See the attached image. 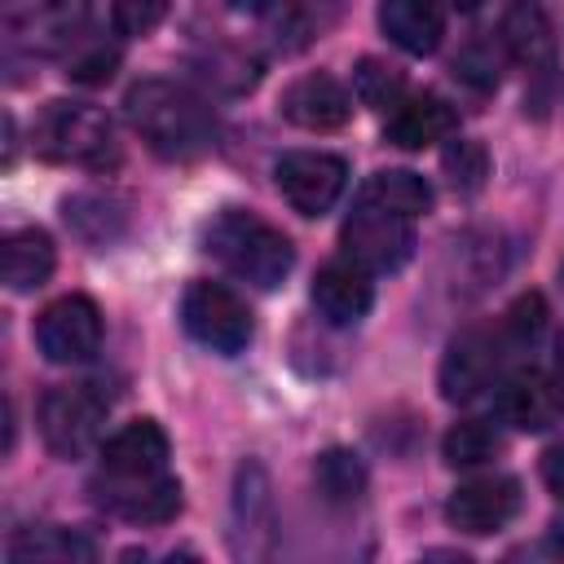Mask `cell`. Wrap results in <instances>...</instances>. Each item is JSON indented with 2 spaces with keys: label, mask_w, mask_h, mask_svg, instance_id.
I'll return each instance as SVG.
<instances>
[{
  "label": "cell",
  "mask_w": 564,
  "mask_h": 564,
  "mask_svg": "<svg viewBox=\"0 0 564 564\" xmlns=\"http://www.w3.org/2000/svg\"><path fill=\"white\" fill-rule=\"evenodd\" d=\"M123 115L132 123V132L172 163H189L203 159L216 145V115L212 106L189 93L185 84L172 79H141L128 88L123 97Z\"/></svg>",
  "instance_id": "obj_1"
},
{
  "label": "cell",
  "mask_w": 564,
  "mask_h": 564,
  "mask_svg": "<svg viewBox=\"0 0 564 564\" xmlns=\"http://www.w3.org/2000/svg\"><path fill=\"white\" fill-rule=\"evenodd\" d=\"M203 247L225 273H234L238 282H251L260 291H273L295 264L291 238L282 229H273L269 220H260L256 212H242V207H225L203 229Z\"/></svg>",
  "instance_id": "obj_2"
},
{
  "label": "cell",
  "mask_w": 564,
  "mask_h": 564,
  "mask_svg": "<svg viewBox=\"0 0 564 564\" xmlns=\"http://www.w3.org/2000/svg\"><path fill=\"white\" fill-rule=\"evenodd\" d=\"M35 150L48 163H70V167H93V172L119 163V141H115L110 119L84 101H48L35 123Z\"/></svg>",
  "instance_id": "obj_3"
},
{
  "label": "cell",
  "mask_w": 564,
  "mask_h": 564,
  "mask_svg": "<svg viewBox=\"0 0 564 564\" xmlns=\"http://www.w3.org/2000/svg\"><path fill=\"white\" fill-rule=\"evenodd\" d=\"M339 247L344 256L366 269V273H392L410 260L414 251V220L401 212H388L370 198H357L352 216L339 229Z\"/></svg>",
  "instance_id": "obj_4"
},
{
  "label": "cell",
  "mask_w": 564,
  "mask_h": 564,
  "mask_svg": "<svg viewBox=\"0 0 564 564\" xmlns=\"http://www.w3.org/2000/svg\"><path fill=\"white\" fill-rule=\"evenodd\" d=\"M40 436L48 445V454L57 458H79L97 445L101 423H106V397H97L88 383H62L48 388L40 401Z\"/></svg>",
  "instance_id": "obj_5"
},
{
  "label": "cell",
  "mask_w": 564,
  "mask_h": 564,
  "mask_svg": "<svg viewBox=\"0 0 564 564\" xmlns=\"http://www.w3.org/2000/svg\"><path fill=\"white\" fill-rule=\"evenodd\" d=\"M181 322L203 348H212L220 357L242 352L251 344V330H256L251 308L220 282H189V291L181 300Z\"/></svg>",
  "instance_id": "obj_6"
},
{
  "label": "cell",
  "mask_w": 564,
  "mask_h": 564,
  "mask_svg": "<svg viewBox=\"0 0 564 564\" xmlns=\"http://www.w3.org/2000/svg\"><path fill=\"white\" fill-rule=\"evenodd\" d=\"M507 352H511V339L502 335V326L463 330L445 348V361H441V397L454 401V405L458 401H476L485 388H494Z\"/></svg>",
  "instance_id": "obj_7"
},
{
  "label": "cell",
  "mask_w": 564,
  "mask_h": 564,
  "mask_svg": "<svg viewBox=\"0 0 564 564\" xmlns=\"http://www.w3.org/2000/svg\"><path fill=\"white\" fill-rule=\"evenodd\" d=\"M35 344L48 361L75 366L97 357L101 348V308L88 295H62L40 308L35 317Z\"/></svg>",
  "instance_id": "obj_8"
},
{
  "label": "cell",
  "mask_w": 564,
  "mask_h": 564,
  "mask_svg": "<svg viewBox=\"0 0 564 564\" xmlns=\"http://www.w3.org/2000/svg\"><path fill=\"white\" fill-rule=\"evenodd\" d=\"M282 198L300 212V216H322L335 207V198L348 185V163L339 154L326 150H291L278 159L273 167Z\"/></svg>",
  "instance_id": "obj_9"
},
{
  "label": "cell",
  "mask_w": 564,
  "mask_h": 564,
  "mask_svg": "<svg viewBox=\"0 0 564 564\" xmlns=\"http://www.w3.org/2000/svg\"><path fill=\"white\" fill-rule=\"evenodd\" d=\"M93 494L106 511L132 524H167L181 511V480L172 471H159V476H101L97 471Z\"/></svg>",
  "instance_id": "obj_10"
},
{
  "label": "cell",
  "mask_w": 564,
  "mask_h": 564,
  "mask_svg": "<svg viewBox=\"0 0 564 564\" xmlns=\"http://www.w3.org/2000/svg\"><path fill=\"white\" fill-rule=\"evenodd\" d=\"M516 511H520V485L511 476H476V480L458 485L445 502L449 524L463 533H476V538L502 529Z\"/></svg>",
  "instance_id": "obj_11"
},
{
  "label": "cell",
  "mask_w": 564,
  "mask_h": 564,
  "mask_svg": "<svg viewBox=\"0 0 564 564\" xmlns=\"http://www.w3.org/2000/svg\"><path fill=\"white\" fill-rule=\"evenodd\" d=\"M498 414L520 432H542L564 414V392L555 388L551 375L520 366L498 379Z\"/></svg>",
  "instance_id": "obj_12"
},
{
  "label": "cell",
  "mask_w": 564,
  "mask_h": 564,
  "mask_svg": "<svg viewBox=\"0 0 564 564\" xmlns=\"http://www.w3.org/2000/svg\"><path fill=\"white\" fill-rule=\"evenodd\" d=\"M84 0H4V31L9 40H22L31 48H57L75 40Z\"/></svg>",
  "instance_id": "obj_13"
},
{
  "label": "cell",
  "mask_w": 564,
  "mask_h": 564,
  "mask_svg": "<svg viewBox=\"0 0 564 564\" xmlns=\"http://www.w3.org/2000/svg\"><path fill=\"white\" fill-rule=\"evenodd\" d=\"M282 115H286L295 128L330 132V128H344V123H348L352 97H348V88H344L335 75H304V79H295V84L282 93Z\"/></svg>",
  "instance_id": "obj_14"
},
{
  "label": "cell",
  "mask_w": 564,
  "mask_h": 564,
  "mask_svg": "<svg viewBox=\"0 0 564 564\" xmlns=\"http://www.w3.org/2000/svg\"><path fill=\"white\" fill-rule=\"evenodd\" d=\"M101 476H159L167 471V436L154 419H132L123 423L106 445H101Z\"/></svg>",
  "instance_id": "obj_15"
},
{
  "label": "cell",
  "mask_w": 564,
  "mask_h": 564,
  "mask_svg": "<svg viewBox=\"0 0 564 564\" xmlns=\"http://www.w3.org/2000/svg\"><path fill=\"white\" fill-rule=\"evenodd\" d=\"M379 26L410 57H427L445 40V13L436 0H379Z\"/></svg>",
  "instance_id": "obj_16"
},
{
  "label": "cell",
  "mask_w": 564,
  "mask_h": 564,
  "mask_svg": "<svg viewBox=\"0 0 564 564\" xmlns=\"http://www.w3.org/2000/svg\"><path fill=\"white\" fill-rule=\"evenodd\" d=\"M375 304V291H370V278L366 269H357L352 260L348 264H326L317 269L313 278V308L330 322V326H352L370 313Z\"/></svg>",
  "instance_id": "obj_17"
},
{
  "label": "cell",
  "mask_w": 564,
  "mask_h": 564,
  "mask_svg": "<svg viewBox=\"0 0 564 564\" xmlns=\"http://www.w3.org/2000/svg\"><path fill=\"white\" fill-rule=\"evenodd\" d=\"M454 128H458L454 110H449L441 97L423 93V97H401V101L388 110L383 137H388L392 145H401V150H423V145H436V141H445V137H454Z\"/></svg>",
  "instance_id": "obj_18"
},
{
  "label": "cell",
  "mask_w": 564,
  "mask_h": 564,
  "mask_svg": "<svg viewBox=\"0 0 564 564\" xmlns=\"http://www.w3.org/2000/svg\"><path fill=\"white\" fill-rule=\"evenodd\" d=\"M502 48L529 66V70H551L555 66V35L538 0H511L502 13Z\"/></svg>",
  "instance_id": "obj_19"
},
{
  "label": "cell",
  "mask_w": 564,
  "mask_h": 564,
  "mask_svg": "<svg viewBox=\"0 0 564 564\" xmlns=\"http://www.w3.org/2000/svg\"><path fill=\"white\" fill-rule=\"evenodd\" d=\"M53 238L44 229H13L0 247V269L9 291H35L53 273Z\"/></svg>",
  "instance_id": "obj_20"
},
{
  "label": "cell",
  "mask_w": 564,
  "mask_h": 564,
  "mask_svg": "<svg viewBox=\"0 0 564 564\" xmlns=\"http://www.w3.org/2000/svg\"><path fill=\"white\" fill-rule=\"evenodd\" d=\"M361 198L388 207V212H401V216H423L432 207V185L419 176V172H405V167H392V172H375L366 185H361Z\"/></svg>",
  "instance_id": "obj_21"
},
{
  "label": "cell",
  "mask_w": 564,
  "mask_h": 564,
  "mask_svg": "<svg viewBox=\"0 0 564 564\" xmlns=\"http://www.w3.org/2000/svg\"><path fill=\"white\" fill-rule=\"evenodd\" d=\"M313 480L326 502H357L366 494V467L352 449H326L313 463Z\"/></svg>",
  "instance_id": "obj_22"
},
{
  "label": "cell",
  "mask_w": 564,
  "mask_h": 564,
  "mask_svg": "<svg viewBox=\"0 0 564 564\" xmlns=\"http://www.w3.org/2000/svg\"><path fill=\"white\" fill-rule=\"evenodd\" d=\"M498 449H502V436H498V427L485 423V419H463V423H454V427L445 432V441H441V454H445L449 467H480V463H489Z\"/></svg>",
  "instance_id": "obj_23"
},
{
  "label": "cell",
  "mask_w": 564,
  "mask_h": 564,
  "mask_svg": "<svg viewBox=\"0 0 564 564\" xmlns=\"http://www.w3.org/2000/svg\"><path fill=\"white\" fill-rule=\"evenodd\" d=\"M44 555H57V560H70V555H93V546L75 533H62V529H31L22 538L9 542V560H44Z\"/></svg>",
  "instance_id": "obj_24"
},
{
  "label": "cell",
  "mask_w": 564,
  "mask_h": 564,
  "mask_svg": "<svg viewBox=\"0 0 564 564\" xmlns=\"http://www.w3.org/2000/svg\"><path fill=\"white\" fill-rule=\"evenodd\" d=\"M352 88H357V97H361L366 106H375V110H392V106L405 97V79H401L392 66L375 62V57H366V62L352 70Z\"/></svg>",
  "instance_id": "obj_25"
},
{
  "label": "cell",
  "mask_w": 564,
  "mask_h": 564,
  "mask_svg": "<svg viewBox=\"0 0 564 564\" xmlns=\"http://www.w3.org/2000/svg\"><path fill=\"white\" fill-rule=\"evenodd\" d=\"M445 172H449V185L458 194H476L489 176V159H485V145L480 141H449L445 150Z\"/></svg>",
  "instance_id": "obj_26"
},
{
  "label": "cell",
  "mask_w": 564,
  "mask_h": 564,
  "mask_svg": "<svg viewBox=\"0 0 564 564\" xmlns=\"http://www.w3.org/2000/svg\"><path fill=\"white\" fill-rule=\"evenodd\" d=\"M502 326V335L511 339V348H529L538 335H542V326H546V304H542V295H520L511 308H507V317L498 322Z\"/></svg>",
  "instance_id": "obj_27"
},
{
  "label": "cell",
  "mask_w": 564,
  "mask_h": 564,
  "mask_svg": "<svg viewBox=\"0 0 564 564\" xmlns=\"http://www.w3.org/2000/svg\"><path fill=\"white\" fill-rule=\"evenodd\" d=\"M110 13H115L119 35H150L163 22L167 0H110Z\"/></svg>",
  "instance_id": "obj_28"
},
{
  "label": "cell",
  "mask_w": 564,
  "mask_h": 564,
  "mask_svg": "<svg viewBox=\"0 0 564 564\" xmlns=\"http://www.w3.org/2000/svg\"><path fill=\"white\" fill-rule=\"evenodd\" d=\"M454 75L467 79L471 88H494V84H498V53H494L489 44H471V48L458 53Z\"/></svg>",
  "instance_id": "obj_29"
},
{
  "label": "cell",
  "mask_w": 564,
  "mask_h": 564,
  "mask_svg": "<svg viewBox=\"0 0 564 564\" xmlns=\"http://www.w3.org/2000/svg\"><path fill=\"white\" fill-rule=\"evenodd\" d=\"M115 62H119V53L115 48H106V44H97L93 53H84V57H70V79H79V84H106L110 75H115Z\"/></svg>",
  "instance_id": "obj_30"
},
{
  "label": "cell",
  "mask_w": 564,
  "mask_h": 564,
  "mask_svg": "<svg viewBox=\"0 0 564 564\" xmlns=\"http://www.w3.org/2000/svg\"><path fill=\"white\" fill-rule=\"evenodd\" d=\"M542 480H546V489L555 498H564V441L542 454Z\"/></svg>",
  "instance_id": "obj_31"
},
{
  "label": "cell",
  "mask_w": 564,
  "mask_h": 564,
  "mask_svg": "<svg viewBox=\"0 0 564 564\" xmlns=\"http://www.w3.org/2000/svg\"><path fill=\"white\" fill-rule=\"evenodd\" d=\"M546 551H551V555H564V520L551 524V533H546Z\"/></svg>",
  "instance_id": "obj_32"
},
{
  "label": "cell",
  "mask_w": 564,
  "mask_h": 564,
  "mask_svg": "<svg viewBox=\"0 0 564 564\" xmlns=\"http://www.w3.org/2000/svg\"><path fill=\"white\" fill-rule=\"evenodd\" d=\"M551 379H555V388L564 392V335H560V344H555V366H551Z\"/></svg>",
  "instance_id": "obj_33"
},
{
  "label": "cell",
  "mask_w": 564,
  "mask_h": 564,
  "mask_svg": "<svg viewBox=\"0 0 564 564\" xmlns=\"http://www.w3.org/2000/svg\"><path fill=\"white\" fill-rule=\"evenodd\" d=\"M234 4H238V9H247V13H260V9H269L273 0H234Z\"/></svg>",
  "instance_id": "obj_34"
},
{
  "label": "cell",
  "mask_w": 564,
  "mask_h": 564,
  "mask_svg": "<svg viewBox=\"0 0 564 564\" xmlns=\"http://www.w3.org/2000/svg\"><path fill=\"white\" fill-rule=\"evenodd\" d=\"M449 9H458V13H471V9H480V0H445Z\"/></svg>",
  "instance_id": "obj_35"
}]
</instances>
